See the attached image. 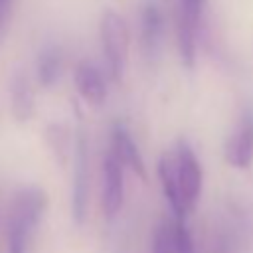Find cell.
<instances>
[{"label": "cell", "mask_w": 253, "mask_h": 253, "mask_svg": "<svg viewBox=\"0 0 253 253\" xmlns=\"http://www.w3.org/2000/svg\"><path fill=\"white\" fill-rule=\"evenodd\" d=\"M47 206V196L38 186H24L14 194L8 215V253H28L30 237L38 229Z\"/></svg>", "instance_id": "obj_1"}, {"label": "cell", "mask_w": 253, "mask_h": 253, "mask_svg": "<svg viewBox=\"0 0 253 253\" xmlns=\"http://www.w3.org/2000/svg\"><path fill=\"white\" fill-rule=\"evenodd\" d=\"M99 36H101V47L107 67L111 75L117 81H121L128 51V30L125 18L115 10H105L99 22Z\"/></svg>", "instance_id": "obj_2"}, {"label": "cell", "mask_w": 253, "mask_h": 253, "mask_svg": "<svg viewBox=\"0 0 253 253\" xmlns=\"http://www.w3.org/2000/svg\"><path fill=\"white\" fill-rule=\"evenodd\" d=\"M89 210V140L85 128H77L73 146V184H71V217L81 225Z\"/></svg>", "instance_id": "obj_3"}, {"label": "cell", "mask_w": 253, "mask_h": 253, "mask_svg": "<svg viewBox=\"0 0 253 253\" xmlns=\"http://www.w3.org/2000/svg\"><path fill=\"white\" fill-rule=\"evenodd\" d=\"M174 154H176V170H178V184H180V192H182V200H184V208L190 213L202 194V182H204V174H202V166L198 156L194 154L192 146L186 140H178L174 146Z\"/></svg>", "instance_id": "obj_4"}, {"label": "cell", "mask_w": 253, "mask_h": 253, "mask_svg": "<svg viewBox=\"0 0 253 253\" xmlns=\"http://www.w3.org/2000/svg\"><path fill=\"white\" fill-rule=\"evenodd\" d=\"M206 0H178V51L184 67L192 69L196 61V36Z\"/></svg>", "instance_id": "obj_5"}, {"label": "cell", "mask_w": 253, "mask_h": 253, "mask_svg": "<svg viewBox=\"0 0 253 253\" xmlns=\"http://www.w3.org/2000/svg\"><path fill=\"white\" fill-rule=\"evenodd\" d=\"M123 168L125 166L109 150L103 158V168H101V208L107 219H113L123 206V198H125Z\"/></svg>", "instance_id": "obj_6"}, {"label": "cell", "mask_w": 253, "mask_h": 253, "mask_svg": "<svg viewBox=\"0 0 253 253\" xmlns=\"http://www.w3.org/2000/svg\"><path fill=\"white\" fill-rule=\"evenodd\" d=\"M225 162L233 168H249L253 162V113L245 111L233 130L229 132L225 146H223Z\"/></svg>", "instance_id": "obj_7"}, {"label": "cell", "mask_w": 253, "mask_h": 253, "mask_svg": "<svg viewBox=\"0 0 253 253\" xmlns=\"http://www.w3.org/2000/svg\"><path fill=\"white\" fill-rule=\"evenodd\" d=\"M109 150L117 156V160L123 166H126L138 178L146 180V166H144V160L140 156L138 144L134 142L130 130L123 123H115L113 125V128H111V148Z\"/></svg>", "instance_id": "obj_8"}, {"label": "cell", "mask_w": 253, "mask_h": 253, "mask_svg": "<svg viewBox=\"0 0 253 253\" xmlns=\"http://www.w3.org/2000/svg\"><path fill=\"white\" fill-rule=\"evenodd\" d=\"M73 85L79 97L89 105H103L107 99V83L103 73L91 61H79L73 69Z\"/></svg>", "instance_id": "obj_9"}, {"label": "cell", "mask_w": 253, "mask_h": 253, "mask_svg": "<svg viewBox=\"0 0 253 253\" xmlns=\"http://www.w3.org/2000/svg\"><path fill=\"white\" fill-rule=\"evenodd\" d=\"M158 180H160L164 198H166L174 217H186L188 211L184 208V200H182V192H180V184H178V170H176L174 148L164 152L158 158Z\"/></svg>", "instance_id": "obj_10"}, {"label": "cell", "mask_w": 253, "mask_h": 253, "mask_svg": "<svg viewBox=\"0 0 253 253\" xmlns=\"http://www.w3.org/2000/svg\"><path fill=\"white\" fill-rule=\"evenodd\" d=\"M8 93H10L12 117L20 123H26L28 119H32L34 113H36V97H34L32 81L22 69L12 73Z\"/></svg>", "instance_id": "obj_11"}, {"label": "cell", "mask_w": 253, "mask_h": 253, "mask_svg": "<svg viewBox=\"0 0 253 253\" xmlns=\"http://www.w3.org/2000/svg\"><path fill=\"white\" fill-rule=\"evenodd\" d=\"M164 18L156 2H144L140 8V45L148 57H154L162 40Z\"/></svg>", "instance_id": "obj_12"}, {"label": "cell", "mask_w": 253, "mask_h": 253, "mask_svg": "<svg viewBox=\"0 0 253 253\" xmlns=\"http://www.w3.org/2000/svg\"><path fill=\"white\" fill-rule=\"evenodd\" d=\"M63 69V53L57 43H45L36 57V79L43 89H51Z\"/></svg>", "instance_id": "obj_13"}, {"label": "cell", "mask_w": 253, "mask_h": 253, "mask_svg": "<svg viewBox=\"0 0 253 253\" xmlns=\"http://www.w3.org/2000/svg\"><path fill=\"white\" fill-rule=\"evenodd\" d=\"M152 253H178L174 243V219H162L152 233Z\"/></svg>", "instance_id": "obj_14"}, {"label": "cell", "mask_w": 253, "mask_h": 253, "mask_svg": "<svg viewBox=\"0 0 253 253\" xmlns=\"http://www.w3.org/2000/svg\"><path fill=\"white\" fill-rule=\"evenodd\" d=\"M45 134H47L49 146H51V150H53V156L57 158L59 164H63L65 158H67V150H69V146H71L69 136H67V128H65L63 125H59V123H53V125H49V126L45 128Z\"/></svg>", "instance_id": "obj_15"}, {"label": "cell", "mask_w": 253, "mask_h": 253, "mask_svg": "<svg viewBox=\"0 0 253 253\" xmlns=\"http://www.w3.org/2000/svg\"><path fill=\"white\" fill-rule=\"evenodd\" d=\"M174 243L178 253H196V245L186 225V217H174Z\"/></svg>", "instance_id": "obj_16"}, {"label": "cell", "mask_w": 253, "mask_h": 253, "mask_svg": "<svg viewBox=\"0 0 253 253\" xmlns=\"http://www.w3.org/2000/svg\"><path fill=\"white\" fill-rule=\"evenodd\" d=\"M10 18H12V0H0V40L8 32Z\"/></svg>", "instance_id": "obj_17"}]
</instances>
